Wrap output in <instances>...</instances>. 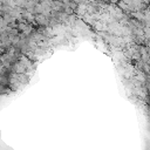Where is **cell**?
I'll return each instance as SVG.
<instances>
[{"mask_svg":"<svg viewBox=\"0 0 150 150\" xmlns=\"http://www.w3.org/2000/svg\"><path fill=\"white\" fill-rule=\"evenodd\" d=\"M0 1H5V0H0Z\"/></svg>","mask_w":150,"mask_h":150,"instance_id":"cell-1","label":"cell"}]
</instances>
